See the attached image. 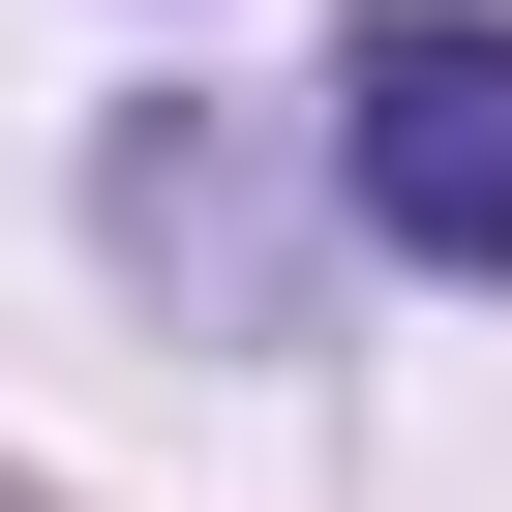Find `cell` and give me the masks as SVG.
Returning <instances> with one entry per match:
<instances>
[{
  "label": "cell",
  "mask_w": 512,
  "mask_h": 512,
  "mask_svg": "<svg viewBox=\"0 0 512 512\" xmlns=\"http://www.w3.org/2000/svg\"><path fill=\"white\" fill-rule=\"evenodd\" d=\"M332 181H362V241H422V272H512V31L482 0H392L332 61Z\"/></svg>",
  "instance_id": "cell-1"
}]
</instances>
